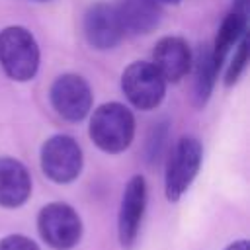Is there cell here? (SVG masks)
<instances>
[{
	"label": "cell",
	"instance_id": "cell-9",
	"mask_svg": "<svg viewBox=\"0 0 250 250\" xmlns=\"http://www.w3.org/2000/svg\"><path fill=\"white\" fill-rule=\"evenodd\" d=\"M146 205V184L143 176H133L125 186L121 209H119V240L125 248H129L137 234L143 221Z\"/></svg>",
	"mask_w": 250,
	"mask_h": 250
},
{
	"label": "cell",
	"instance_id": "cell-7",
	"mask_svg": "<svg viewBox=\"0 0 250 250\" xmlns=\"http://www.w3.org/2000/svg\"><path fill=\"white\" fill-rule=\"evenodd\" d=\"M51 104L66 121H82L92 107V90L78 74H62L51 86Z\"/></svg>",
	"mask_w": 250,
	"mask_h": 250
},
{
	"label": "cell",
	"instance_id": "cell-2",
	"mask_svg": "<svg viewBox=\"0 0 250 250\" xmlns=\"http://www.w3.org/2000/svg\"><path fill=\"white\" fill-rule=\"evenodd\" d=\"M0 64L18 82H27L39 68V47L29 29L10 25L0 31Z\"/></svg>",
	"mask_w": 250,
	"mask_h": 250
},
{
	"label": "cell",
	"instance_id": "cell-19",
	"mask_svg": "<svg viewBox=\"0 0 250 250\" xmlns=\"http://www.w3.org/2000/svg\"><path fill=\"white\" fill-rule=\"evenodd\" d=\"M158 2H166V4H178L180 0H158Z\"/></svg>",
	"mask_w": 250,
	"mask_h": 250
},
{
	"label": "cell",
	"instance_id": "cell-6",
	"mask_svg": "<svg viewBox=\"0 0 250 250\" xmlns=\"http://www.w3.org/2000/svg\"><path fill=\"white\" fill-rule=\"evenodd\" d=\"M41 168L57 184H68L82 170V148L68 135H53L41 146Z\"/></svg>",
	"mask_w": 250,
	"mask_h": 250
},
{
	"label": "cell",
	"instance_id": "cell-8",
	"mask_svg": "<svg viewBox=\"0 0 250 250\" xmlns=\"http://www.w3.org/2000/svg\"><path fill=\"white\" fill-rule=\"evenodd\" d=\"M82 27H84L86 41L100 51L113 49L123 39V33H125L115 6L105 2H98L88 8V12L84 14Z\"/></svg>",
	"mask_w": 250,
	"mask_h": 250
},
{
	"label": "cell",
	"instance_id": "cell-14",
	"mask_svg": "<svg viewBox=\"0 0 250 250\" xmlns=\"http://www.w3.org/2000/svg\"><path fill=\"white\" fill-rule=\"evenodd\" d=\"M217 64L213 61L211 49H205L199 53L197 57V64H195V84H193V92H195V104L203 105L215 86V78H217Z\"/></svg>",
	"mask_w": 250,
	"mask_h": 250
},
{
	"label": "cell",
	"instance_id": "cell-3",
	"mask_svg": "<svg viewBox=\"0 0 250 250\" xmlns=\"http://www.w3.org/2000/svg\"><path fill=\"white\" fill-rule=\"evenodd\" d=\"M201 158H203V148L195 137H182L176 143L168 158L166 184H164L166 197L170 201H178L188 191V188L191 186V182L199 172Z\"/></svg>",
	"mask_w": 250,
	"mask_h": 250
},
{
	"label": "cell",
	"instance_id": "cell-18",
	"mask_svg": "<svg viewBox=\"0 0 250 250\" xmlns=\"http://www.w3.org/2000/svg\"><path fill=\"white\" fill-rule=\"evenodd\" d=\"M225 250H250V244H248V240H238V242H232L230 246H227Z\"/></svg>",
	"mask_w": 250,
	"mask_h": 250
},
{
	"label": "cell",
	"instance_id": "cell-4",
	"mask_svg": "<svg viewBox=\"0 0 250 250\" xmlns=\"http://www.w3.org/2000/svg\"><path fill=\"white\" fill-rule=\"evenodd\" d=\"M121 88L127 100L137 109H154L164 94H166V80L154 68L152 62L135 61L131 62L121 76Z\"/></svg>",
	"mask_w": 250,
	"mask_h": 250
},
{
	"label": "cell",
	"instance_id": "cell-17",
	"mask_svg": "<svg viewBox=\"0 0 250 250\" xmlns=\"http://www.w3.org/2000/svg\"><path fill=\"white\" fill-rule=\"evenodd\" d=\"M232 12L248 18V12H250V0H234V6H232Z\"/></svg>",
	"mask_w": 250,
	"mask_h": 250
},
{
	"label": "cell",
	"instance_id": "cell-10",
	"mask_svg": "<svg viewBox=\"0 0 250 250\" xmlns=\"http://www.w3.org/2000/svg\"><path fill=\"white\" fill-rule=\"evenodd\" d=\"M152 64L168 82H180L191 66L189 45L182 37H162L152 51Z\"/></svg>",
	"mask_w": 250,
	"mask_h": 250
},
{
	"label": "cell",
	"instance_id": "cell-5",
	"mask_svg": "<svg viewBox=\"0 0 250 250\" xmlns=\"http://www.w3.org/2000/svg\"><path fill=\"white\" fill-rule=\"evenodd\" d=\"M37 229L41 238L55 250H68L82 236V221L66 203H49L39 211Z\"/></svg>",
	"mask_w": 250,
	"mask_h": 250
},
{
	"label": "cell",
	"instance_id": "cell-13",
	"mask_svg": "<svg viewBox=\"0 0 250 250\" xmlns=\"http://www.w3.org/2000/svg\"><path fill=\"white\" fill-rule=\"evenodd\" d=\"M246 27H248V18L236 14V12H230L221 27H219V33L215 37V43L211 47V55H213V61L217 64V68H221L223 61L227 59L229 51L240 41V37L246 33Z\"/></svg>",
	"mask_w": 250,
	"mask_h": 250
},
{
	"label": "cell",
	"instance_id": "cell-20",
	"mask_svg": "<svg viewBox=\"0 0 250 250\" xmlns=\"http://www.w3.org/2000/svg\"><path fill=\"white\" fill-rule=\"evenodd\" d=\"M35 2H49V0H35Z\"/></svg>",
	"mask_w": 250,
	"mask_h": 250
},
{
	"label": "cell",
	"instance_id": "cell-11",
	"mask_svg": "<svg viewBox=\"0 0 250 250\" xmlns=\"http://www.w3.org/2000/svg\"><path fill=\"white\" fill-rule=\"evenodd\" d=\"M31 193V178L27 168L10 156L0 158V205L20 207Z\"/></svg>",
	"mask_w": 250,
	"mask_h": 250
},
{
	"label": "cell",
	"instance_id": "cell-15",
	"mask_svg": "<svg viewBox=\"0 0 250 250\" xmlns=\"http://www.w3.org/2000/svg\"><path fill=\"white\" fill-rule=\"evenodd\" d=\"M248 51H250V47H248V35L244 33L240 37V41L236 43L234 57H232V61H230V64L227 68V74H225V84L227 86H232L240 78V74L244 72V68L248 64Z\"/></svg>",
	"mask_w": 250,
	"mask_h": 250
},
{
	"label": "cell",
	"instance_id": "cell-1",
	"mask_svg": "<svg viewBox=\"0 0 250 250\" xmlns=\"http://www.w3.org/2000/svg\"><path fill=\"white\" fill-rule=\"evenodd\" d=\"M133 135L135 117L123 104H104L94 111L90 119V139L104 152H123L131 145Z\"/></svg>",
	"mask_w": 250,
	"mask_h": 250
},
{
	"label": "cell",
	"instance_id": "cell-16",
	"mask_svg": "<svg viewBox=\"0 0 250 250\" xmlns=\"http://www.w3.org/2000/svg\"><path fill=\"white\" fill-rule=\"evenodd\" d=\"M0 250H39V246L23 234H10L0 240Z\"/></svg>",
	"mask_w": 250,
	"mask_h": 250
},
{
	"label": "cell",
	"instance_id": "cell-12",
	"mask_svg": "<svg viewBox=\"0 0 250 250\" xmlns=\"http://www.w3.org/2000/svg\"><path fill=\"white\" fill-rule=\"evenodd\" d=\"M121 25L133 35H146L160 23V2L158 0H121L115 6Z\"/></svg>",
	"mask_w": 250,
	"mask_h": 250
}]
</instances>
